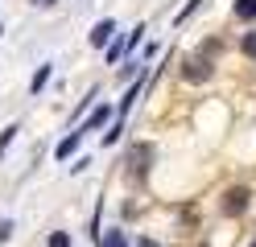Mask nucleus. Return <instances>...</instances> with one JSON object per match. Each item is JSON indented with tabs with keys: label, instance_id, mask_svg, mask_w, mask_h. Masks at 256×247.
Here are the masks:
<instances>
[{
	"label": "nucleus",
	"instance_id": "16",
	"mask_svg": "<svg viewBox=\"0 0 256 247\" xmlns=\"http://www.w3.org/2000/svg\"><path fill=\"white\" fill-rule=\"evenodd\" d=\"M34 4H54V0H34Z\"/></svg>",
	"mask_w": 256,
	"mask_h": 247
},
{
	"label": "nucleus",
	"instance_id": "6",
	"mask_svg": "<svg viewBox=\"0 0 256 247\" xmlns=\"http://www.w3.org/2000/svg\"><path fill=\"white\" fill-rule=\"evenodd\" d=\"M145 161H149V144H145V148H132V157H128V169L140 177V173H145Z\"/></svg>",
	"mask_w": 256,
	"mask_h": 247
},
{
	"label": "nucleus",
	"instance_id": "9",
	"mask_svg": "<svg viewBox=\"0 0 256 247\" xmlns=\"http://www.w3.org/2000/svg\"><path fill=\"white\" fill-rule=\"evenodd\" d=\"M46 82H50V66H42V70L34 74V82H29V91H34V95H38V91L46 87Z\"/></svg>",
	"mask_w": 256,
	"mask_h": 247
},
{
	"label": "nucleus",
	"instance_id": "13",
	"mask_svg": "<svg viewBox=\"0 0 256 247\" xmlns=\"http://www.w3.org/2000/svg\"><path fill=\"white\" fill-rule=\"evenodd\" d=\"M198 4H202V0H186V8H182V12H178V21H186V16H190V12H194V8H198Z\"/></svg>",
	"mask_w": 256,
	"mask_h": 247
},
{
	"label": "nucleus",
	"instance_id": "7",
	"mask_svg": "<svg viewBox=\"0 0 256 247\" xmlns=\"http://www.w3.org/2000/svg\"><path fill=\"white\" fill-rule=\"evenodd\" d=\"M236 16L240 21H256V0H236Z\"/></svg>",
	"mask_w": 256,
	"mask_h": 247
},
{
	"label": "nucleus",
	"instance_id": "11",
	"mask_svg": "<svg viewBox=\"0 0 256 247\" xmlns=\"http://www.w3.org/2000/svg\"><path fill=\"white\" fill-rule=\"evenodd\" d=\"M12 136H17V124H8L4 132H0V157H4V148L12 144Z\"/></svg>",
	"mask_w": 256,
	"mask_h": 247
},
{
	"label": "nucleus",
	"instance_id": "1",
	"mask_svg": "<svg viewBox=\"0 0 256 247\" xmlns=\"http://www.w3.org/2000/svg\"><path fill=\"white\" fill-rule=\"evenodd\" d=\"M248 198H252L248 186H232L228 194H223V210H228V214H244L248 210Z\"/></svg>",
	"mask_w": 256,
	"mask_h": 247
},
{
	"label": "nucleus",
	"instance_id": "17",
	"mask_svg": "<svg viewBox=\"0 0 256 247\" xmlns=\"http://www.w3.org/2000/svg\"><path fill=\"white\" fill-rule=\"evenodd\" d=\"M252 247H256V243H252Z\"/></svg>",
	"mask_w": 256,
	"mask_h": 247
},
{
	"label": "nucleus",
	"instance_id": "12",
	"mask_svg": "<svg viewBox=\"0 0 256 247\" xmlns=\"http://www.w3.org/2000/svg\"><path fill=\"white\" fill-rule=\"evenodd\" d=\"M240 49H244V54H248V58H256V33H248V37H244V41H240Z\"/></svg>",
	"mask_w": 256,
	"mask_h": 247
},
{
	"label": "nucleus",
	"instance_id": "10",
	"mask_svg": "<svg viewBox=\"0 0 256 247\" xmlns=\"http://www.w3.org/2000/svg\"><path fill=\"white\" fill-rule=\"evenodd\" d=\"M46 247H70V235H66V231H54V235L46 239Z\"/></svg>",
	"mask_w": 256,
	"mask_h": 247
},
{
	"label": "nucleus",
	"instance_id": "8",
	"mask_svg": "<svg viewBox=\"0 0 256 247\" xmlns=\"http://www.w3.org/2000/svg\"><path fill=\"white\" fill-rule=\"evenodd\" d=\"M100 247H128V239L120 231H108V235H100Z\"/></svg>",
	"mask_w": 256,
	"mask_h": 247
},
{
	"label": "nucleus",
	"instance_id": "2",
	"mask_svg": "<svg viewBox=\"0 0 256 247\" xmlns=\"http://www.w3.org/2000/svg\"><path fill=\"white\" fill-rule=\"evenodd\" d=\"M186 78H190V82L211 78V62H206V58H190V62H186Z\"/></svg>",
	"mask_w": 256,
	"mask_h": 247
},
{
	"label": "nucleus",
	"instance_id": "15",
	"mask_svg": "<svg viewBox=\"0 0 256 247\" xmlns=\"http://www.w3.org/2000/svg\"><path fill=\"white\" fill-rule=\"evenodd\" d=\"M136 247H153V239H140V243H136Z\"/></svg>",
	"mask_w": 256,
	"mask_h": 247
},
{
	"label": "nucleus",
	"instance_id": "4",
	"mask_svg": "<svg viewBox=\"0 0 256 247\" xmlns=\"http://www.w3.org/2000/svg\"><path fill=\"white\" fill-rule=\"evenodd\" d=\"M78 140H83V132H70L66 140H58V148H54V157H58V161H66V157L74 153V148H78Z\"/></svg>",
	"mask_w": 256,
	"mask_h": 247
},
{
	"label": "nucleus",
	"instance_id": "3",
	"mask_svg": "<svg viewBox=\"0 0 256 247\" xmlns=\"http://www.w3.org/2000/svg\"><path fill=\"white\" fill-rule=\"evenodd\" d=\"M112 33H116V21H108V16H104V21L91 29V45H104V41H112Z\"/></svg>",
	"mask_w": 256,
	"mask_h": 247
},
{
	"label": "nucleus",
	"instance_id": "5",
	"mask_svg": "<svg viewBox=\"0 0 256 247\" xmlns=\"http://www.w3.org/2000/svg\"><path fill=\"white\" fill-rule=\"evenodd\" d=\"M108 120H112V107H95V111L87 115V124H83V128H78V132H91V128H104Z\"/></svg>",
	"mask_w": 256,
	"mask_h": 247
},
{
	"label": "nucleus",
	"instance_id": "14",
	"mask_svg": "<svg viewBox=\"0 0 256 247\" xmlns=\"http://www.w3.org/2000/svg\"><path fill=\"white\" fill-rule=\"evenodd\" d=\"M8 235H12V223H8V219H4V223H0V243H4V239H8Z\"/></svg>",
	"mask_w": 256,
	"mask_h": 247
}]
</instances>
